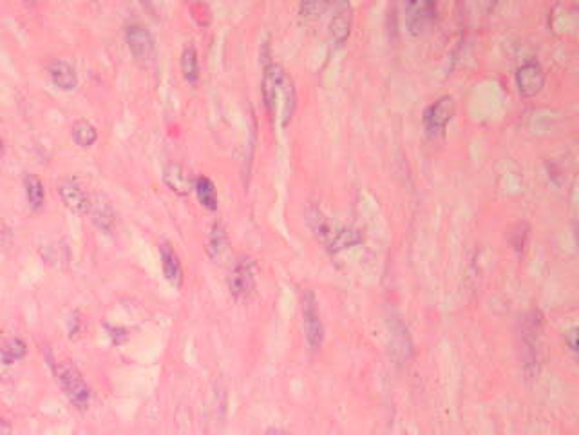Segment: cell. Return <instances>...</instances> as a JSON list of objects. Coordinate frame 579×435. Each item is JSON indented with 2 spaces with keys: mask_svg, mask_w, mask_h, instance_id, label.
I'll return each mask as SVG.
<instances>
[{
  "mask_svg": "<svg viewBox=\"0 0 579 435\" xmlns=\"http://www.w3.org/2000/svg\"><path fill=\"white\" fill-rule=\"evenodd\" d=\"M262 98L268 112L281 127H286L295 111V85L285 68L275 62L268 64L262 73Z\"/></svg>",
  "mask_w": 579,
  "mask_h": 435,
  "instance_id": "cell-1",
  "label": "cell"
},
{
  "mask_svg": "<svg viewBox=\"0 0 579 435\" xmlns=\"http://www.w3.org/2000/svg\"><path fill=\"white\" fill-rule=\"evenodd\" d=\"M51 367L53 374H55L62 392L68 395V399L80 410L87 408V404L91 403V388L85 383L84 375L80 374L78 368H75L68 361H58V363H53Z\"/></svg>",
  "mask_w": 579,
  "mask_h": 435,
  "instance_id": "cell-2",
  "label": "cell"
},
{
  "mask_svg": "<svg viewBox=\"0 0 579 435\" xmlns=\"http://www.w3.org/2000/svg\"><path fill=\"white\" fill-rule=\"evenodd\" d=\"M255 283H257L255 261L246 254L238 256L228 272V290L232 298L238 301L248 300L254 294Z\"/></svg>",
  "mask_w": 579,
  "mask_h": 435,
  "instance_id": "cell-3",
  "label": "cell"
},
{
  "mask_svg": "<svg viewBox=\"0 0 579 435\" xmlns=\"http://www.w3.org/2000/svg\"><path fill=\"white\" fill-rule=\"evenodd\" d=\"M541 314L531 310L525 315L521 325V348H524V368L528 375L538 372L540 361V337H541Z\"/></svg>",
  "mask_w": 579,
  "mask_h": 435,
  "instance_id": "cell-4",
  "label": "cell"
},
{
  "mask_svg": "<svg viewBox=\"0 0 579 435\" xmlns=\"http://www.w3.org/2000/svg\"><path fill=\"white\" fill-rule=\"evenodd\" d=\"M301 312L306 343L312 350H319L324 345V323L321 320L317 298L308 288L301 294Z\"/></svg>",
  "mask_w": 579,
  "mask_h": 435,
  "instance_id": "cell-5",
  "label": "cell"
},
{
  "mask_svg": "<svg viewBox=\"0 0 579 435\" xmlns=\"http://www.w3.org/2000/svg\"><path fill=\"white\" fill-rule=\"evenodd\" d=\"M455 112H457V102L449 95L440 96L438 100L427 105L424 111V116H422V122H424V129L427 132V136L437 138V136L444 135L445 127L452 120Z\"/></svg>",
  "mask_w": 579,
  "mask_h": 435,
  "instance_id": "cell-6",
  "label": "cell"
},
{
  "mask_svg": "<svg viewBox=\"0 0 579 435\" xmlns=\"http://www.w3.org/2000/svg\"><path fill=\"white\" fill-rule=\"evenodd\" d=\"M516 84L521 96H534L543 89L545 71L540 62L527 61L516 71Z\"/></svg>",
  "mask_w": 579,
  "mask_h": 435,
  "instance_id": "cell-7",
  "label": "cell"
},
{
  "mask_svg": "<svg viewBox=\"0 0 579 435\" xmlns=\"http://www.w3.org/2000/svg\"><path fill=\"white\" fill-rule=\"evenodd\" d=\"M438 9L432 2H409L405 4V26L413 35L424 31L429 24L437 21Z\"/></svg>",
  "mask_w": 579,
  "mask_h": 435,
  "instance_id": "cell-8",
  "label": "cell"
},
{
  "mask_svg": "<svg viewBox=\"0 0 579 435\" xmlns=\"http://www.w3.org/2000/svg\"><path fill=\"white\" fill-rule=\"evenodd\" d=\"M58 194L65 207L71 209L76 214H85L89 211V204H91V196L87 194L82 185L73 178H64L58 184Z\"/></svg>",
  "mask_w": 579,
  "mask_h": 435,
  "instance_id": "cell-9",
  "label": "cell"
},
{
  "mask_svg": "<svg viewBox=\"0 0 579 435\" xmlns=\"http://www.w3.org/2000/svg\"><path fill=\"white\" fill-rule=\"evenodd\" d=\"M89 214L91 220L103 234H112L116 227V211L111 201L103 194H92L91 204H89Z\"/></svg>",
  "mask_w": 579,
  "mask_h": 435,
  "instance_id": "cell-10",
  "label": "cell"
},
{
  "mask_svg": "<svg viewBox=\"0 0 579 435\" xmlns=\"http://www.w3.org/2000/svg\"><path fill=\"white\" fill-rule=\"evenodd\" d=\"M125 38H127V44L131 48L132 55L136 58H149L152 53V48H154V41H152V35L147 28L143 24H131L125 31Z\"/></svg>",
  "mask_w": 579,
  "mask_h": 435,
  "instance_id": "cell-11",
  "label": "cell"
},
{
  "mask_svg": "<svg viewBox=\"0 0 579 435\" xmlns=\"http://www.w3.org/2000/svg\"><path fill=\"white\" fill-rule=\"evenodd\" d=\"M163 182L176 194H188L194 187V180H192L191 172L183 167L181 164H167L163 169Z\"/></svg>",
  "mask_w": 579,
  "mask_h": 435,
  "instance_id": "cell-12",
  "label": "cell"
},
{
  "mask_svg": "<svg viewBox=\"0 0 579 435\" xmlns=\"http://www.w3.org/2000/svg\"><path fill=\"white\" fill-rule=\"evenodd\" d=\"M159 258H161V271L165 280L176 288H181L183 285V267L179 261V256L169 243L159 245Z\"/></svg>",
  "mask_w": 579,
  "mask_h": 435,
  "instance_id": "cell-13",
  "label": "cell"
},
{
  "mask_svg": "<svg viewBox=\"0 0 579 435\" xmlns=\"http://www.w3.org/2000/svg\"><path fill=\"white\" fill-rule=\"evenodd\" d=\"M351 6L349 4H337L335 15L331 16L329 22V36L335 42V46H342L349 36L351 29Z\"/></svg>",
  "mask_w": 579,
  "mask_h": 435,
  "instance_id": "cell-14",
  "label": "cell"
},
{
  "mask_svg": "<svg viewBox=\"0 0 579 435\" xmlns=\"http://www.w3.org/2000/svg\"><path fill=\"white\" fill-rule=\"evenodd\" d=\"M49 76H51L53 84L64 91H71L78 85V73L73 68L71 62L64 61V58H58L49 65Z\"/></svg>",
  "mask_w": 579,
  "mask_h": 435,
  "instance_id": "cell-15",
  "label": "cell"
},
{
  "mask_svg": "<svg viewBox=\"0 0 579 435\" xmlns=\"http://www.w3.org/2000/svg\"><path fill=\"white\" fill-rule=\"evenodd\" d=\"M228 251V234L223 224L216 221L208 232V240H206V254L212 261L221 260L223 256Z\"/></svg>",
  "mask_w": 579,
  "mask_h": 435,
  "instance_id": "cell-16",
  "label": "cell"
},
{
  "mask_svg": "<svg viewBox=\"0 0 579 435\" xmlns=\"http://www.w3.org/2000/svg\"><path fill=\"white\" fill-rule=\"evenodd\" d=\"M194 191L198 194V200L201 201L203 207L208 211H216L218 209V189H216L214 182L206 176H198L194 180Z\"/></svg>",
  "mask_w": 579,
  "mask_h": 435,
  "instance_id": "cell-17",
  "label": "cell"
},
{
  "mask_svg": "<svg viewBox=\"0 0 579 435\" xmlns=\"http://www.w3.org/2000/svg\"><path fill=\"white\" fill-rule=\"evenodd\" d=\"M73 140L80 145V147H91L98 140V131L95 125L87 120H76L71 129Z\"/></svg>",
  "mask_w": 579,
  "mask_h": 435,
  "instance_id": "cell-18",
  "label": "cell"
},
{
  "mask_svg": "<svg viewBox=\"0 0 579 435\" xmlns=\"http://www.w3.org/2000/svg\"><path fill=\"white\" fill-rule=\"evenodd\" d=\"M28 352V347L20 337H11V340L6 341L2 347H0V363L9 367V365L16 363L26 355Z\"/></svg>",
  "mask_w": 579,
  "mask_h": 435,
  "instance_id": "cell-19",
  "label": "cell"
},
{
  "mask_svg": "<svg viewBox=\"0 0 579 435\" xmlns=\"http://www.w3.org/2000/svg\"><path fill=\"white\" fill-rule=\"evenodd\" d=\"M24 187H26V196H28V201H29V205H31V209H35L36 211V209L42 207L46 201V189L38 176L26 174Z\"/></svg>",
  "mask_w": 579,
  "mask_h": 435,
  "instance_id": "cell-20",
  "label": "cell"
},
{
  "mask_svg": "<svg viewBox=\"0 0 579 435\" xmlns=\"http://www.w3.org/2000/svg\"><path fill=\"white\" fill-rule=\"evenodd\" d=\"M181 73L191 84H196L199 78V58L198 51L192 46H187L181 53Z\"/></svg>",
  "mask_w": 579,
  "mask_h": 435,
  "instance_id": "cell-21",
  "label": "cell"
},
{
  "mask_svg": "<svg viewBox=\"0 0 579 435\" xmlns=\"http://www.w3.org/2000/svg\"><path fill=\"white\" fill-rule=\"evenodd\" d=\"M328 8L326 4H321V2H304V4L299 6V11H301L302 16H315L321 11Z\"/></svg>",
  "mask_w": 579,
  "mask_h": 435,
  "instance_id": "cell-22",
  "label": "cell"
},
{
  "mask_svg": "<svg viewBox=\"0 0 579 435\" xmlns=\"http://www.w3.org/2000/svg\"><path fill=\"white\" fill-rule=\"evenodd\" d=\"M82 332H84V328H82V318L75 312L71 315V320H69V335H71L73 340H76V337H80Z\"/></svg>",
  "mask_w": 579,
  "mask_h": 435,
  "instance_id": "cell-23",
  "label": "cell"
},
{
  "mask_svg": "<svg viewBox=\"0 0 579 435\" xmlns=\"http://www.w3.org/2000/svg\"><path fill=\"white\" fill-rule=\"evenodd\" d=\"M109 328V332H111V340H112V343L115 345H122L123 341L127 340V330H125V328H122V327H107Z\"/></svg>",
  "mask_w": 579,
  "mask_h": 435,
  "instance_id": "cell-24",
  "label": "cell"
},
{
  "mask_svg": "<svg viewBox=\"0 0 579 435\" xmlns=\"http://www.w3.org/2000/svg\"><path fill=\"white\" fill-rule=\"evenodd\" d=\"M575 337H578V330H575V328H572L570 332H567V334H565V341H567L568 350H570L572 354H575V352H578V343H575Z\"/></svg>",
  "mask_w": 579,
  "mask_h": 435,
  "instance_id": "cell-25",
  "label": "cell"
},
{
  "mask_svg": "<svg viewBox=\"0 0 579 435\" xmlns=\"http://www.w3.org/2000/svg\"><path fill=\"white\" fill-rule=\"evenodd\" d=\"M11 434V424L6 419H0V435H9Z\"/></svg>",
  "mask_w": 579,
  "mask_h": 435,
  "instance_id": "cell-26",
  "label": "cell"
},
{
  "mask_svg": "<svg viewBox=\"0 0 579 435\" xmlns=\"http://www.w3.org/2000/svg\"><path fill=\"white\" fill-rule=\"evenodd\" d=\"M265 435H290V434L286 430H282V428L272 426V428H268V430L265 431Z\"/></svg>",
  "mask_w": 579,
  "mask_h": 435,
  "instance_id": "cell-27",
  "label": "cell"
}]
</instances>
